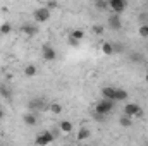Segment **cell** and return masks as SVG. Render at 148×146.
Returning <instances> with one entry per match:
<instances>
[{
	"instance_id": "1",
	"label": "cell",
	"mask_w": 148,
	"mask_h": 146,
	"mask_svg": "<svg viewBox=\"0 0 148 146\" xmlns=\"http://www.w3.org/2000/svg\"><path fill=\"white\" fill-rule=\"evenodd\" d=\"M112 110H114V102H112V100H105V98H102V100L95 105V113H97V115H102V117L109 115Z\"/></svg>"
},
{
	"instance_id": "2",
	"label": "cell",
	"mask_w": 148,
	"mask_h": 146,
	"mask_svg": "<svg viewBox=\"0 0 148 146\" xmlns=\"http://www.w3.org/2000/svg\"><path fill=\"white\" fill-rule=\"evenodd\" d=\"M53 141H55V134L50 132V131H43V132H40L36 136L35 145L36 146H48V145H52Z\"/></svg>"
},
{
	"instance_id": "3",
	"label": "cell",
	"mask_w": 148,
	"mask_h": 146,
	"mask_svg": "<svg viewBox=\"0 0 148 146\" xmlns=\"http://www.w3.org/2000/svg\"><path fill=\"white\" fill-rule=\"evenodd\" d=\"M124 115H127V117H141L143 115V108L138 105V103H126V107H124Z\"/></svg>"
},
{
	"instance_id": "4",
	"label": "cell",
	"mask_w": 148,
	"mask_h": 146,
	"mask_svg": "<svg viewBox=\"0 0 148 146\" xmlns=\"http://www.w3.org/2000/svg\"><path fill=\"white\" fill-rule=\"evenodd\" d=\"M109 9H112L114 14H121L127 9V2L126 0H109Z\"/></svg>"
},
{
	"instance_id": "5",
	"label": "cell",
	"mask_w": 148,
	"mask_h": 146,
	"mask_svg": "<svg viewBox=\"0 0 148 146\" xmlns=\"http://www.w3.org/2000/svg\"><path fill=\"white\" fill-rule=\"evenodd\" d=\"M33 17H35L36 23H47L50 19V10L47 7H40V9H36L33 12Z\"/></svg>"
},
{
	"instance_id": "6",
	"label": "cell",
	"mask_w": 148,
	"mask_h": 146,
	"mask_svg": "<svg viewBox=\"0 0 148 146\" xmlns=\"http://www.w3.org/2000/svg\"><path fill=\"white\" fill-rule=\"evenodd\" d=\"M41 53H43V59H45L47 62H52V60L57 59V52H55V48H53L52 45H43Z\"/></svg>"
},
{
	"instance_id": "7",
	"label": "cell",
	"mask_w": 148,
	"mask_h": 146,
	"mask_svg": "<svg viewBox=\"0 0 148 146\" xmlns=\"http://www.w3.org/2000/svg\"><path fill=\"white\" fill-rule=\"evenodd\" d=\"M109 28L114 29V31H119V29L122 28L121 16H117V14H110V17H109Z\"/></svg>"
},
{
	"instance_id": "8",
	"label": "cell",
	"mask_w": 148,
	"mask_h": 146,
	"mask_svg": "<svg viewBox=\"0 0 148 146\" xmlns=\"http://www.w3.org/2000/svg\"><path fill=\"white\" fill-rule=\"evenodd\" d=\"M21 31H23L26 36H36L38 35V26L36 24H31V23H26V24H23Z\"/></svg>"
},
{
	"instance_id": "9",
	"label": "cell",
	"mask_w": 148,
	"mask_h": 146,
	"mask_svg": "<svg viewBox=\"0 0 148 146\" xmlns=\"http://www.w3.org/2000/svg\"><path fill=\"white\" fill-rule=\"evenodd\" d=\"M23 120H24V124H26L28 127H35V126L38 124V117L33 113V112H28V113H24Z\"/></svg>"
},
{
	"instance_id": "10",
	"label": "cell",
	"mask_w": 148,
	"mask_h": 146,
	"mask_svg": "<svg viewBox=\"0 0 148 146\" xmlns=\"http://www.w3.org/2000/svg\"><path fill=\"white\" fill-rule=\"evenodd\" d=\"M102 96H103L105 100H112V102H115V88H112V86H105V88H102Z\"/></svg>"
},
{
	"instance_id": "11",
	"label": "cell",
	"mask_w": 148,
	"mask_h": 146,
	"mask_svg": "<svg viewBox=\"0 0 148 146\" xmlns=\"http://www.w3.org/2000/svg\"><path fill=\"white\" fill-rule=\"evenodd\" d=\"M59 129H60L62 132H66V134H71L73 129H74V126H73L71 120H60V122H59Z\"/></svg>"
},
{
	"instance_id": "12",
	"label": "cell",
	"mask_w": 148,
	"mask_h": 146,
	"mask_svg": "<svg viewBox=\"0 0 148 146\" xmlns=\"http://www.w3.org/2000/svg\"><path fill=\"white\" fill-rule=\"evenodd\" d=\"M129 96V93L122 88H115V102H126Z\"/></svg>"
},
{
	"instance_id": "13",
	"label": "cell",
	"mask_w": 148,
	"mask_h": 146,
	"mask_svg": "<svg viewBox=\"0 0 148 146\" xmlns=\"http://www.w3.org/2000/svg\"><path fill=\"white\" fill-rule=\"evenodd\" d=\"M43 108H45V103H43L41 98L31 100V102H29V112H33V110H43Z\"/></svg>"
},
{
	"instance_id": "14",
	"label": "cell",
	"mask_w": 148,
	"mask_h": 146,
	"mask_svg": "<svg viewBox=\"0 0 148 146\" xmlns=\"http://www.w3.org/2000/svg\"><path fill=\"white\" fill-rule=\"evenodd\" d=\"M0 96H3V98H7V100H9V98H12V89H10L5 83H2V84H0Z\"/></svg>"
},
{
	"instance_id": "15",
	"label": "cell",
	"mask_w": 148,
	"mask_h": 146,
	"mask_svg": "<svg viewBox=\"0 0 148 146\" xmlns=\"http://www.w3.org/2000/svg\"><path fill=\"white\" fill-rule=\"evenodd\" d=\"M90 136H91V132H90L88 127H81V129L77 131V139H79V141H84V139H88Z\"/></svg>"
},
{
	"instance_id": "16",
	"label": "cell",
	"mask_w": 148,
	"mask_h": 146,
	"mask_svg": "<svg viewBox=\"0 0 148 146\" xmlns=\"http://www.w3.org/2000/svg\"><path fill=\"white\" fill-rule=\"evenodd\" d=\"M102 53H103V55H107V57L114 53V46H112L110 41H103V43H102Z\"/></svg>"
},
{
	"instance_id": "17",
	"label": "cell",
	"mask_w": 148,
	"mask_h": 146,
	"mask_svg": "<svg viewBox=\"0 0 148 146\" xmlns=\"http://www.w3.org/2000/svg\"><path fill=\"white\" fill-rule=\"evenodd\" d=\"M36 72H38V69H36V65H33V64H29V65H26V67H24V74H26L28 77L36 76Z\"/></svg>"
},
{
	"instance_id": "18",
	"label": "cell",
	"mask_w": 148,
	"mask_h": 146,
	"mask_svg": "<svg viewBox=\"0 0 148 146\" xmlns=\"http://www.w3.org/2000/svg\"><path fill=\"white\" fill-rule=\"evenodd\" d=\"M119 124H121L122 127H131V126H133V119L127 117V115H122V117L119 119Z\"/></svg>"
},
{
	"instance_id": "19",
	"label": "cell",
	"mask_w": 148,
	"mask_h": 146,
	"mask_svg": "<svg viewBox=\"0 0 148 146\" xmlns=\"http://www.w3.org/2000/svg\"><path fill=\"white\" fill-rule=\"evenodd\" d=\"M48 110H50L53 115H60V112H62V105H60V103H50V105H48Z\"/></svg>"
},
{
	"instance_id": "20",
	"label": "cell",
	"mask_w": 148,
	"mask_h": 146,
	"mask_svg": "<svg viewBox=\"0 0 148 146\" xmlns=\"http://www.w3.org/2000/svg\"><path fill=\"white\" fill-rule=\"evenodd\" d=\"M12 31V24L10 23H3V24H0V33L2 35H9Z\"/></svg>"
},
{
	"instance_id": "21",
	"label": "cell",
	"mask_w": 148,
	"mask_h": 146,
	"mask_svg": "<svg viewBox=\"0 0 148 146\" xmlns=\"http://www.w3.org/2000/svg\"><path fill=\"white\" fill-rule=\"evenodd\" d=\"M71 38H73V40H76V41H81V40L84 38V33H83L81 29H74L73 33H71Z\"/></svg>"
},
{
	"instance_id": "22",
	"label": "cell",
	"mask_w": 148,
	"mask_h": 146,
	"mask_svg": "<svg viewBox=\"0 0 148 146\" xmlns=\"http://www.w3.org/2000/svg\"><path fill=\"white\" fill-rule=\"evenodd\" d=\"M138 35H140L141 38H148V24H147V23L140 26V29H138Z\"/></svg>"
},
{
	"instance_id": "23",
	"label": "cell",
	"mask_w": 148,
	"mask_h": 146,
	"mask_svg": "<svg viewBox=\"0 0 148 146\" xmlns=\"http://www.w3.org/2000/svg\"><path fill=\"white\" fill-rule=\"evenodd\" d=\"M129 60H133V62H141V60H143V55H141L140 52H133V53H129Z\"/></svg>"
},
{
	"instance_id": "24",
	"label": "cell",
	"mask_w": 148,
	"mask_h": 146,
	"mask_svg": "<svg viewBox=\"0 0 148 146\" xmlns=\"http://www.w3.org/2000/svg\"><path fill=\"white\" fill-rule=\"evenodd\" d=\"M103 31H105V29H103V26H102V24H95V26H93V33H95V35L102 36V35H103Z\"/></svg>"
},
{
	"instance_id": "25",
	"label": "cell",
	"mask_w": 148,
	"mask_h": 146,
	"mask_svg": "<svg viewBox=\"0 0 148 146\" xmlns=\"http://www.w3.org/2000/svg\"><path fill=\"white\" fill-rule=\"evenodd\" d=\"M114 46V53H122L124 52V45L122 43H112Z\"/></svg>"
},
{
	"instance_id": "26",
	"label": "cell",
	"mask_w": 148,
	"mask_h": 146,
	"mask_svg": "<svg viewBox=\"0 0 148 146\" xmlns=\"http://www.w3.org/2000/svg\"><path fill=\"white\" fill-rule=\"evenodd\" d=\"M95 5H97L98 9H102V10H103V9H107V7H109V2H103V0H97V2H95Z\"/></svg>"
},
{
	"instance_id": "27",
	"label": "cell",
	"mask_w": 148,
	"mask_h": 146,
	"mask_svg": "<svg viewBox=\"0 0 148 146\" xmlns=\"http://www.w3.org/2000/svg\"><path fill=\"white\" fill-rule=\"evenodd\" d=\"M45 7H47V9L50 10V9H55V7H57V3H55V2H48V3H47Z\"/></svg>"
},
{
	"instance_id": "28",
	"label": "cell",
	"mask_w": 148,
	"mask_h": 146,
	"mask_svg": "<svg viewBox=\"0 0 148 146\" xmlns=\"http://www.w3.org/2000/svg\"><path fill=\"white\" fill-rule=\"evenodd\" d=\"M69 43L74 45V46H76V45H79V41H76V40H73V38H69Z\"/></svg>"
},
{
	"instance_id": "29",
	"label": "cell",
	"mask_w": 148,
	"mask_h": 146,
	"mask_svg": "<svg viewBox=\"0 0 148 146\" xmlns=\"http://www.w3.org/2000/svg\"><path fill=\"white\" fill-rule=\"evenodd\" d=\"M3 117H5V110H2V108H0V120H2Z\"/></svg>"
},
{
	"instance_id": "30",
	"label": "cell",
	"mask_w": 148,
	"mask_h": 146,
	"mask_svg": "<svg viewBox=\"0 0 148 146\" xmlns=\"http://www.w3.org/2000/svg\"><path fill=\"white\" fill-rule=\"evenodd\" d=\"M145 81L148 83V71H147V76H145Z\"/></svg>"
},
{
	"instance_id": "31",
	"label": "cell",
	"mask_w": 148,
	"mask_h": 146,
	"mask_svg": "<svg viewBox=\"0 0 148 146\" xmlns=\"http://www.w3.org/2000/svg\"><path fill=\"white\" fill-rule=\"evenodd\" d=\"M67 146H74V145H67Z\"/></svg>"
}]
</instances>
